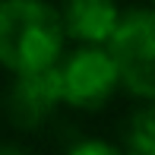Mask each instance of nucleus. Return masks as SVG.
I'll return each mask as SVG.
<instances>
[{
    "label": "nucleus",
    "instance_id": "nucleus-5",
    "mask_svg": "<svg viewBox=\"0 0 155 155\" xmlns=\"http://www.w3.org/2000/svg\"><path fill=\"white\" fill-rule=\"evenodd\" d=\"M57 13L63 35L79 45H104L120 19L117 0H63Z\"/></svg>",
    "mask_w": 155,
    "mask_h": 155
},
{
    "label": "nucleus",
    "instance_id": "nucleus-6",
    "mask_svg": "<svg viewBox=\"0 0 155 155\" xmlns=\"http://www.w3.org/2000/svg\"><path fill=\"white\" fill-rule=\"evenodd\" d=\"M127 149L136 155L155 152V108L152 101H143L127 120Z\"/></svg>",
    "mask_w": 155,
    "mask_h": 155
},
{
    "label": "nucleus",
    "instance_id": "nucleus-4",
    "mask_svg": "<svg viewBox=\"0 0 155 155\" xmlns=\"http://www.w3.org/2000/svg\"><path fill=\"white\" fill-rule=\"evenodd\" d=\"M60 104H63V98H60L57 63L54 67H41V70H29V73H13V82H10L6 98H3L6 120L16 130L45 127Z\"/></svg>",
    "mask_w": 155,
    "mask_h": 155
},
{
    "label": "nucleus",
    "instance_id": "nucleus-3",
    "mask_svg": "<svg viewBox=\"0 0 155 155\" xmlns=\"http://www.w3.org/2000/svg\"><path fill=\"white\" fill-rule=\"evenodd\" d=\"M60 98L79 111H98L117 95L120 76L104 45H79L57 60Z\"/></svg>",
    "mask_w": 155,
    "mask_h": 155
},
{
    "label": "nucleus",
    "instance_id": "nucleus-7",
    "mask_svg": "<svg viewBox=\"0 0 155 155\" xmlns=\"http://www.w3.org/2000/svg\"><path fill=\"white\" fill-rule=\"evenodd\" d=\"M70 152L73 155H120V146H111L104 139H89V143H76Z\"/></svg>",
    "mask_w": 155,
    "mask_h": 155
},
{
    "label": "nucleus",
    "instance_id": "nucleus-1",
    "mask_svg": "<svg viewBox=\"0 0 155 155\" xmlns=\"http://www.w3.org/2000/svg\"><path fill=\"white\" fill-rule=\"evenodd\" d=\"M67 35L48 0H0V67L10 73L54 67Z\"/></svg>",
    "mask_w": 155,
    "mask_h": 155
},
{
    "label": "nucleus",
    "instance_id": "nucleus-2",
    "mask_svg": "<svg viewBox=\"0 0 155 155\" xmlns=\"http://www.w3.org/2000/svg\"><path fill=\"white\" fill-rule=\"evenodd\" d=\"M111 60L120 76V89H127L139 101L155 98V16L149 6L120 10L114 32L104 41Z\"/></svg>",
    "mask_w": 155,
    "mask_h": 155
}]
</instances>
